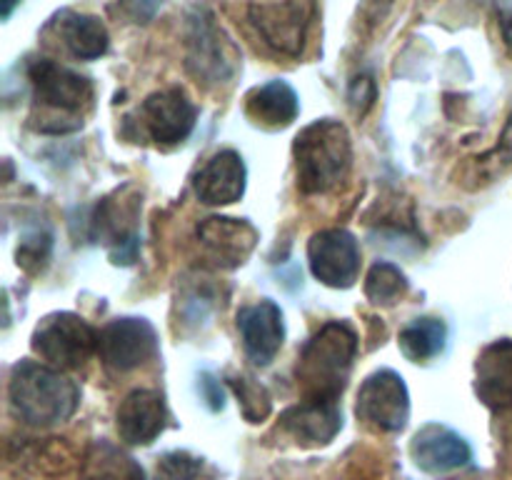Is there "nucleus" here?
Masks as SVG:
<instances>
[{
    "instance_id": "nucleus-1",
    "label": "nucleus",
    "mask_w": 512,
    "mask_h": 480,
    "mask_svg": "<svg viewBox=\"0 0 512 480\" xmlns=\"http://www.w3.org/2000/svg\"><path fill=\"white\" fill-rule=\"evenodd\" d=\"M8 398L15 418L48 428L63 423L78 410L80 388L53 365L20 360L10 370Z\"/></svg>"
},
{
    "instance_id": "nucleus-2",
    "label": "nucleus",
    "mask_w": 512,
    "mask_h": 480,
    "mask_svg": "<svg viewBox=\"0 0 512 480\" xmlns=\"http://www.w3.org/2000/svg\"><path fill=\"white\" fill-rule=\"evenodd\" d=\"M295 178L305 195L330 193L348 180L353 140L340 120L323 118L305 125L293 143Z\"/></svg>"
},
{
    "instance_id": "nucleus-3",
    "label": "nucleus",
    "mask_w": 512,
    "mask_h": 480,
    "mask_svg": "<svg viewBox=\"0 0 512 480\" xmlns=\"http://www.w3.org/2000/svg\"><path fill=\"white\" fill-rule=\"evenodd\" d=\"M358 355V335L345 320H330L300 353L298 385L305 400H338Z\"/></svg>"
},
{
    "instance_id": "nucleus-4",
    "label": "nucleus",
    "mask_w": 512,
    "mask_h": 480,
    "mask_svg": "<svg viewBox=\"0 0 512 480\" xmlns=\"http://www.w3.org/2000/svg\"><path fill=\"white\" fill-rule=\"evenodd\" d=\"M185 68L205 88L233 83L240 53L205 5H195L185 25Z\"/></svg>"
},
{
    "instance_id": "nucleus-5",
    "label": "nucleus",
    "mask_w": 512,
    "mask_h": 480,
    "mask_svg": "<svg viewBox=\"0 0 512 480\" xmlns=\"http://www.w3.org/2000/svg\"><path fill=\"white\" fill-rule=\"evenodd\" d=\"M98 338L93 325L80 315L60 310L50 313L35 325L30 348L43 360L45 365H53L58 370H75L90 360V355L98 353Z\"/></svg>"
},
{
    "instance_id": "nucleus-6",
    "label": "nucleus",
    "mask_w": 512,
    "mask_h": 480,
    "mask_svg": "<svg viewBox=\"0 0 512 480\" xmlns=\"http://www.w3.org/2000/svg\"><path fill=\"white\" fill-rule=\"evenodd\" d=\"M28 78L33 83L35 105L63 115L70 130L83 125V113L93 105V83L85 75L55 60L40 58L30 63Z\"/></svg>"
},
{
    "instance_id": "nucleus-7",
    "label": "nucleus",
    "mask_w": 512,
    "mask_h": 480,
    "mask_svg": "<svg viewBox=\"0 0 512 480\" xmlns=\"http://www.w3.org/2000/svg\"><path fill=\"white\" fill-rule=\"evenodd\" d=\"M355 415L378 433H400L410 418V393L403 375L390 368L370 373L358 390Z\"/></svg>"
},
{
    "instance_id": "nucleus-8",
    "label": "nucleus",
    "mask_w": 512,
    "mask_h": 480,
    "mask_svg": "<svg viewBox=\"0 0 512 480\" xmlns=\"http://www.w3.org/2000/svg\"><path fill=\"white\" fill-rule=\"evenodd\" d=\"M158 333L145 318H115L100 330L98 355L113 373H130L155 358Z\"/></svg>"
},
{
    "instance_id": "nucleus-9",
    "label": "nucleus",
    "mask_w": 512,
    "mask_h": 480,
    "mask_svg": "<svg viewBox=\"0 0 512 480\" xmlns=\"http://www.w3.org/2000/svg\"><path fill=\"white\" fill-rule=\"evenodd\" d=\"M310 273L328 288H353L360 275V245L345 228L320 230L308 243Z\"/></svg>"
},
{
    "instance_id": "nucleus-10",
    "label": "nucleus",
    "mask_w": 512,
    "mask_h": 480,
    "mask_svg": "<svg viewBox=\"0 0 512 480\" xmlns=\"http://www.w3.org/2000/svg\"><path fill=\"white\" fill-rule=\"evenodd\" d=\"M198 108L180 88H165L148 95L140 105V123L158 145H178L193 133Z\"/></svg>"
},
{
    "instance_id": "nucleus-11",
    "label": "nucleus",
    "mask_w": 512,
    "mask_h": 480,
    "mask_svg": "<svg viewBox=\"0 0 512 480\" xmlns=\"http://www.w3.org/2000/svg\"><path fill=\"white\" fill-rule=\"evenodd\" d=\"M255 28L278 53L298 55L310 23V0H265L250 8Z\"/></svg>"
},
{
    "instance_id": "nucleus-12",
    "label": "nucleus",
    "mask_w": 512,
    "mask_h": 480,
    "mask_svg": "<svg viewBox=\"0 0 512 480\" xmlns=\"http://www.w3.org/2000/svg\"><path fill=\"white\" fill-rule=\"evenodd\" d=\"M195 235L205 258L223 270L240 268L258 245V230L253 223L243 218H225V215L205 218L195 228Z\"/></svg>"
},
{
    "instance_id": "nucleus-13",
    "label": "nucleus",
    "mask_w": 512,
    "mask_h": 480,
    "mask_svg": "<svg viewBox=\"0 0 512 480\" xmlns=\"http://www.w3.org/2000/svg\"><path fill=\"white\" fill-rule=\"evenodd\" d=\"M238 330L243 338L245 355L255 365L265 368L280 353L285 340V323L283 310L270 298L258 300L253 305H245L238 313Z\"/></svg>"
},
{
    "instance_id": "nucleus-14",
    "label": "nucleus",
    "mask_w": 512,
    "mask_h": 480,
    "mask_svg": "<svg viewBox=\"0 0 512 480\" xmlns=\"http://www.w3.org/2000/svg\"><path fill=\"white\" fill-rule=\"evenodd\" d=\"M410 455L420 470L433 475L465 468L473 460L468 440L440 423H428L415 433L413 443H410Z\"/></svg>"
},
{
    "instance_id": "nucleus-15",
    "label": "nucleus",
    "mask_w": 512,
    "mask_h": 480,
    "mask_svg": "<svg viewBox=\"0 0 512 480\" xmlns=\"http://www.w3.org/2000/svg\"><path fill=\"white\" fill-rule=\"evenodd\" d=\"M168 405L163 393L150 388H135L118 408V433L128 445H150L168 428Z\"/></svg>"
},
{
    "instance_id": "nucleus-16",
    "label": "nucleus",
    "mask_w": 512,
    "mask_h": 480,
    "mask_svg": "<svg viewBox=\"0 0 512 480\" xmlns=\"http://www.w3.org/2000/svg\"><path fill=\"white\" fill-rule=\"evenodd\" d=\"M280 428L305 448L328 445L343 428V410L338 400H300L280 415Z\"/></svg>"
},
{
    "instance_id": "nucleus-17",
    "label": "nucleus",
    "mask_w": 512,
    "mask_h": 480,
    "mask_svg": "<svg viewBox=\"0 0 512 480\" xmlns=\"http://www.w3.org/2000/svg\"><path fill=\"white\" fill-rule=\"evenodd\" d=\"M475 395L490 410L512 408V340L485 345L475 360Z\"/></svg>"
},
{
    "instance_id": "nucleus-18",
    "label": "nucleus",
    "mask_w": 512,
    "mask_h": 480,
    "mask_svg": "<svg viewBox=\"0 0 512 480\" xmlns=\"http://www.w3.org/2000/svg\"><path fill=\"white\" fill-rule=\"evenodd\" d=\"M245 180H248V170L240 153L220 150L195 173L193 188L200 203L230 205L243 198Z\"/></svg>"
},
{
    "instance_id": "nucleus-19",
    "label": "nucleus",
    "mask_w": 512,
    "mask_h": 480,
    "mask_svg": "<svg viewBox=\"0 0 512 480\" xmlns=\"http://www.w3.org/2000/svg\"><path fill=\"white\" fill-rule=\"evenodd\" d=\"M245 113L263 128H288L300 113L298 93L285 80H270V83L250 90L245 98Z\"/></svg>"
},
{
    "instance_id": "nucleus-20",
    "label": "nucleus",
    "mask_w": 512,
    "mask_h": 480,
    "mask_svg": "<svg viewBox=\"0 0 512 480\" xmlns=\"http://www.w3.org/2000/svg\"><path fill=\"white\" fill-rule=\"evenodd\" d=\"M53 28L58 38L63 40L65 50L78 60H95L108 53L110 35L108 28L100 23V18L75 10H63L53 20Z\"/></svg>"
},
{
    "instance_id": "nucleus-21",
    "label": "nucleus",
    "mask_w": 512,
    "mask_h": 480,
    "mask_svg": "<svg viewBox=\"0 0 512 480\" xmlns=\"http://www.w3.org/2000/svg\"><path fill=\"white\" fill-rule=\"evenodd\" d=\"M448 343V325L440 318H415L400 330V353L413 363H428L438 358Z\"/></svg>"
},
{
    "instance_id": "nucleus-22",
    "label": "nucleus",
    "mask_w": 512,
    "mask_h": 480,
    "mask_svg": "<svg viewBox=\"0 0 512 480\" xmlns=\"http://www.w3.org/2000/svg\"><path fill=\"white\" fill-rule=\"evenodd\" d=\"M408 293V278L403 270L393 263H375L365 278V295L375 305H395Z\"/></svg>"
},
{
    "instance_id": "nucleus-23",
    "label": "nucleus",
    "mask_w": 512,
    "mask_h": 480,
    "mask_svg": "<svg viewBox=\"0 0 512 480\" xmlns=\"http://www.w3.org/2000/svg\"><path fill=\"white\" fill-rule=\"evenodd\" d=\"M228 385L233 388L235 398H238L240 413L245 415L248 423H263L270 415V408H273V400H270V393L265 390V385L255 383L253 378H230Z\"/></svg>"
},
{
    "instance_id": "nucleus-24",
    "label": "nucleus",
    "mask_w": 512,
    "mask_h": 480,
    "mask_svg": "<svg viewBox=\"0 0 512 480\" xmlns=\"http://www.w3.org/2000/svg\"><path fill=\"white\" fill-rule=\"evenodd\" d=\"M205 460L185 450L165 453L158 463V480H200L205 473Z\"/></svg>"
},
{
    "instance_id": "nucleus-25",
    "label": "nucleus",
    "mask_w": 512,
    "mask_h": 480,
    "mask_svg": "<svg viewBox=\"0 0 512 480\" xmlns=\"http://www.w3.org/2000/svg\"><path fill=\"white\" fill-rule=\"evenodd\" d=\"M48 253H50L48 235H45V238L35 235V238L23 240V245L18 248V265H23L25 270H33V265L30 263H35V273H38V270L43 268L45 260H48Z\"/></svg>"
},
{
    "instance_id": "nucleus-26",
    "label": "nucleus",
    "mask_w": 512,
    "mask_h": 480,
    "mask_svg": "<svg viewBox=\"0 0 512 480\" xmlns=\"http://www.w3.org/2000/svg\"><path fill=\"white\" fill-rule=\"evenodd\" d=\"M200 398L205 400V405H208L213 413H218V410L225 408V390L223 385H220V380H215L210 373H203L200 375Z\"/></svg>"
},
{
    "instance_id": "nucleus-27",
    "label": "nucleus",
    "mask_w": 512,
    "mask_h": 480,
    "mask_svg": "<svg viewBox=\"0 0 512 480\" xmlns=\"http://www.w3.org/2000/svg\"><path fill=\"white\" fill-rule=\"evenodd\" d=\"M120 3H123V10L135 23H148V20L155 18L163 0H120Z\"/></svg>"
},
{
    "instance_id": "nucleus-28",
    "label": "nucleus",
    "mask_w": 512,
    "mask_h": 480,
    "mask_svg": "<svg viewBox=\"0 0 512 480\" xmlns=\"http://www.w3.org/2000/svg\"><path fill=\"white\" fill-rule=\"evenodd\" d=\"M350 100H353L355 110H360V100L365 103V108L368 105H373L375 100V83L370 75H360V78L353 80V90H350Z\"/></svg>"
},
{
    "instance_id": "nucleus-29",
    "label": "nucleus",
    "mask_w": 512,
    "mask_h": 480,
    "mask_svg": "<svg viewBox=\"0 0 512 480\" xmlns=\"http://www.w3.org/2000/svg\"><path fill=\"white\" fill-rule=\"evenodd\" d=\"M500 30H503V40L512 53V5L500 10Z\"/></svg>"
},
{
    "instance_id": "nucleus-30",
    "label": "nucleus",
    "mask_w": 512,
    "mask_h": 480,
    "mask_svg": "<svg viewBox=\"0 0 512 480\" xmlns=\"http://www.w3.org/2000/svg\"><path fill=\"white\" fill-rule=\"evenodd\" d=\"M0 5H3V18L8 20L10 13H13L15 5H18V0H0Z\"/></svg>"
}]
</instances>
